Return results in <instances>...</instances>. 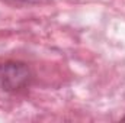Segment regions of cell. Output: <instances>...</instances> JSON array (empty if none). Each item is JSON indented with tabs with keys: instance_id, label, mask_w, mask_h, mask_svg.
Returning <instances> with one entry per match:
<instances>
[{
	"instance_id": "cell-1",
	"label": "cell",
	"mask_w": 125,
	"mask_h": 123,
	"mask_svg": "<svg viewBox=\"0 0 125 123\" xmlns=\"http://www.w3.org/2000/svg\"><path fill=\"white\" fill-rule=\"evenodd\" d=\"M31 78L29 68L22 62H4L0 64V88L6 91H15L28 84Z\"/></svg>"
},
{
	"instance_id": "cell-2",
	"label": "cell",
	"mask_w": 125,
	"mask_h": 123,
	"mask_svg": "<svg viewBox=\"0 0 125 123\" xmlns=\"http://www.w3.org/2000/svg\"><path fill=\"white\" fill-rule=\"evenodd\" d=\"M19 1H28V3H39L42 0H19Z\"/></svg>"
},
{
	"instance_id": "cell-3",
	"label": "cell",
	"mask_w": 125,
	"mask_h": 123,
	"mask_svg": "<svg viewBox=\"0 0 125 123\" xmlns=\"http://www.w3.org/2000/svg\"><path fill=\"white\" fill-rule=\"evenodd\" d=\"M122 120H124V122H125V117H124V119H122Z\"/></svg>"
}]
</instances>
